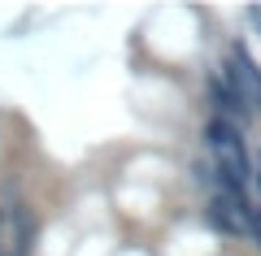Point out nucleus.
I'll return each instance as SVG.
<instances>
[{
	"label": "nucleus",
	"mask_w": 261,
	"mask_h": 256,
	"mask_svg": "<svg viewBox=\"0 0 261 256\" xmlns=\"http://www.w3.org/2000/svg\"><path fill=\"white\" fill-rule=\"evenodd\" d=\"M205 148L218 174V191H231L248 200V183H252V161L244 148V130L231 118H209L205 122Z\"/></svg>",
	"instance_id": "nucleus-1"
}]
</instances>
